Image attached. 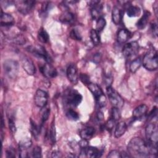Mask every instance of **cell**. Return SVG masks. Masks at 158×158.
Here are the masks:
<instances>
[{
  "mask_svg": "<svg viewBox=\"0 0 158 158\" xmlns=\"http://www.w3.org/2000/svg\"><path fill=\"white\" fill-rule=\"evenodd\" d=\"M127 149L130 156L135 157H148L157 154V147L139 137L133 138L129 141Z\"/></svg>",
  "mask_w": 158,
  "mask_h": 158,
  "instance_id": "6da1fadb",
  "label": "cell"
},
{
  "mask_svg": "<svg viewBox=\"0 0 158 158\" xmlns=\"http://www.w3.org/2000/svg\"><path fill=\"white\" fill-rule=\"evenodd\" d=\"M157 59V51L155 49H151L144 55L142 60V64L148 70H156L158 67Z\"/></svg>",
  "mask_w": 158,
  "mask_h": 158,
  "instance_id": "7a4b0ae2",
  "label": "cell"
},
{
  "mask_svg": "<svg viewBox=\"0 0 158 158\" xmlns=\"http://www.w3.org/2000/svg\"><path fill=\"white\" fill-rule=\"evenodd\" d=\"M83 97L77 91L69 89L65 91L64 97V104L69 107H76L82 101Z\"/></svg>",
  "mask_w": 158,
  "mask_h": 158,
  "instance_id": "3957f363",
  "label": "cell"
},
{
  "mask_svg": "<svg viewBox=\"0 0 158 158\" xmlns=\"http://www.w3.org/2000/svg\"><path fill=\"white\" fill-rule=\"evenodd\" d=\"M88 88L94 96L98 106L100 107H104L106 104V98L101 87L96 83H90L88 85Z\"/></svg>",
  "mask_w": 158,
  "mask_h": 158,
  "instance_id": "277c9868",
  "label": "cell"
},
{
  "mask_svg": "<svg viewBox=\"0 0 158 158\" xmlns=\"http://www.w3.org/2000/svg\"><path fill=\"white\" fill-rule=\"evenodd\" d=\"M19 65L17 61L7 59L3 63V69L5 74L10 79H15L19 73Z\"/></svg>",
  "mask_w": 158,
  "mask_h": 158,
  "instance_id": "5b68a950",
  "label": "cell"
},
{
  "mask_svg": "<svg viewBox=\"0 0 158 158\" xmlns=\"http://www.w3.org/2000/svg\"><path fill=\"white\" fill-rule=\"evenodd\" d=\"M106 92L109 99L113 107H115L118 109L122 107L124 101L122 96L117 93V91L110 86L106 88Z\"/></svg>",
  "mask_w": 158,
  "mask_h": 158,
  "instance_id": "8992f818",
  "label": "cell"
},
{
  "mask_svg": "<svg viewBox=\"0 0 158 158\" xmlns=\"http://www.w3.org/2000/svg\"><path fill=\"white\" fill-rule=\"evenodd\" d=\"M145 135L148 141L152 146L157 147L158 140V131L157 125L154 123H149L146 127Z\"/></svg>",
  "mask_w": 158,
  "mask_h": 158,
  "instance_id": "52a82bcc",
  "label": "cell"
},
{
  "mask_svg": "<svg viewBox=\"0 0 158 158\" xmlns=\"http://www.w3.org/2000/svg\"><path fill=\"white\" fill-rule=\"evenodd\" d=\"M27 50L33 54L34 56L43 59L47 63H50L52 62V59L48 53V52L46 51L45 48L40 45L37 46H29L27 48Z\"/></svg>",
  "mask_w": 158,
  "mask_h": 158,
  "instance_id": "ba28073f",
  "label": "cell"
},
{
  "mask_svg": "<svg viewBox=\"0 0 158 158\" xmlns=\"http://www.w3.org/2000/svg\"><path fill=\"white\" fill-rule=\"evenodd\" d=\"M139 46L138 43L137 41H133L127 43L124 45L122 52L124 56L130 57L136 55L139 52Z\"/></svg>",
  "mask_w": 158,
  "mask_h": 158,
  "instance_id": "9c48e42d",
  "label": "cell"
},
{
  "mask_svg": "<svg viewBox=\"0 0 158 158\" xmlns=\"http://www.w3.org/2000/svg\"><path fill=\"white\" fill-rule=\"evenodd\" d=\"M34 101L36 106L38 107H44L48 101V94L45 91L38 89L36 91Z\"/></svg>",
  "mask_w": 158,
  "mask_h": 158,
  "instance_id": "30bf717a",
  "label": "cell"
},
{
  "mask_svg": "<svg viewBox=\"0 0 158 158\" xmlns=\"http://www.w3.org/2000/svg\"><path fill=\"white\" fill-rule=\"evenodd\" d=\"M35 3L34 1H20L17 2L16 7L19 12L26 15L31 10Z\"/></svg>",
  "mask_w": 158,
  "mask_h": 158,
  "instance_id": "8fae6325",
  "label": "cell"
},
{
  "mask_svg": "<svg viewBox=\"0 0 158 158\" xmlns=\"http://www.w3.org/2000/svg\"><path fill=\"white\" fill-rule=\"evenodd\" d=\"M21 64L23 70L29 75H33L36 73V67L33 62L27 56H22L21 58Z\"/></svg>",
  "mask_w": 158,
  "mask_h": 158,
  "instance_id": "7c38bea8",
  "label": "cell"
},
{
  "mask_svg": "<svg viewBox=\"0 0 158 158\" xmlns=\"http://www.w3.org/2000/svg\"><path fill=\"white\" fill-rule=\"evenodd\" d=\"M40 70L43 76L48 78H52L57 76V72L50 63H46L40 67Z\"/></svg>",
  "mask_w": 158,
  "mask_h": 158,
  "instance_id": "4fadbf2b",
  "label": "cell"
},
{
  "mask_svg": "<svg viewBox=\"0 0 158 158\" xmlns=\"http://www.w3.org/2000/svg\"><path fill=\"white\" fill-rule=\"evenodd\" d=\"M67 77L68 80L73 84H76L78 80V74L77 66L73 64H70L67 69Z\"/></svg>",
  "mask_w": 158,
  "mask_h": 158,
  "instance_id": "5bb4252c",
  "label": "cell"
},
{
  "mask_svg": "<svg viewBox=\"0 0 158 158\" xmlns=\"http://www.w3.org/2000/svg\"><path fill=\"white\" fill-rule=\"evenodd\" d=\"M32 145V141L29 138H24L22 139L19 144V148L20 151L19 156L21 157H27L28 152L27 150L31 148Z\"/></svg>",
  "mask_w": 158,
  "mask_h": 158,
  "instance_id": "9a60e30c",
  "label": "cell"
},
{
  "mask_svg": "<svg viewBox=\"0 0 158 158\" xmlns=\"http://www.w3.org/2000/svg\"><path fill=\"white\" fill-rule=\"evenodd\" d=\"M102 151L96 147L87 146L85 148L81 149V154H84V156L89 157H99L102 155Z\"/></svg>",
  "mask_w": 158,
  "mask_h": 158,
  "instance_id": "2e32d148",
  "label": "cell"
},
{
  "mask_svg": "<svg viewBox=\"0 0 158 158\" xmlns=\"http://www.w3.org/2000/svg\"><path fill=\"white\" fill-rule=\"evenodd\" d=\"M14 24V19L9 14L3 12L1 13V25L2 27H10Z\"/></svg>",
  "mask_w": 158,
  "mask_h": 158,
  "instance_id": "e0dca14e",
  "label": "cell"
},
{
  "mask_svg": "<svg viewBox=\"0 0 158 158\" xmlns=\"http://www.w3.org/2000/svg\"><path fill=\"white\" fill-rule=\"evenodd\" d=\"M131 35V32L128 30L124 29V28L121 29L117 33V41L121 44L125 43L130 38Z\"/></svg>",
  "mask_w": 158,
  "mask_h": 158,
  "instance_id": "ac0fdd59",
  "label": "cell"
},
{
  "mask_svg": "<svg viewBox=\"0 0 158 158\" xmlns=\"http://www.w3.org/2000/svg\"><path fill=\"white\" fill-rule=\"evenodd\" d=\"M96 131L94 127H87L85 128H83L80 132V136L81 139L86 140H89L93 138L95 133Z\"/></svg>",
  "mask_w": 158,
  "mask_h": 158,
  "instance_id": "d6986e66",
  "label": "cell"
},
{
  "mask_svg": "<svg viewBox=\"0 0 158 158\" xmlns=\"http://www.w3.org/2000/svg\"><path fill=\"white\" fill-rule=\"evenodd\" d=\"M127 128V126L125 122L121 121L117 123L115 127V131H114L115 137L117 138L121 137L125 133Z\"/></svg>",
  "mask_w": 158,
  "mask_h": 158,
  "instance_id": "ffe728a7",
  "label": "cell"
},
{
  "mask_svg": "<svg viewBox=\"0 0 158 158\" xmlns=\"http://www.w3.org/2000/svg\"><path fill=\"white\" fill-rule=\"evenodd\" d=\"M122 12L117 6H114L112 10V22L115 25H118L120 23L122 20Z\"/></svg>",
  "mask_w": 158,
  "mask_h": 158,
  "instance_id": "44dd1931",
  "label": "cell"
},
{
  "mask_svg": "<svg viewBox=\"0 0 158 158\" xmlns=\"http://www.w3.org/2000/svg\"><path fill=\"white\" fill-rule=\"evenodd\" d=\"M59 20L64 23L70 24L75 20V15L73 13L69 10H65L60 16Z\"/></svg>",
  "mask_w": 158,
  "mask_h": 158,
  "instance_id": "7402d4cb",
  "label": "cell"
},
{
  "mask_svg": "<svg viewBox=\"0 0 158 158\" xmlns=\"http://www.w3.org/2000/svg\"><path fill=\"white\" fill-rule=\"evenodd\" d=\"M148 111V106L142 104L135 107L133 111V117L135 118H139L146 114Z\"/></svg>",
  "mask_w": 158,
  "mask_h": 158,
  "instance_id": "603a6c76",
  "label": "cell"
},
{
  "mask_svg": "<svg viewBox=\"0 0 158 158\" xmlns=\"http://www.w3.org/2000/svg\"><path fill=\"white\" fill-rule=\"evenodd\" d=\"M150 12L148 11H145L144 13L143 14V15H142V17L138 20V22H136V27L139 28V29H143L144 28H145V27L146 26L148 20L149 19L150 17Z\"/></svg>",
  "mask_w": 158,
  "mask_h": 158,
  "instance_id": "cb8c5ba5",
  "label": "cell"
},
{
  "mask_svg": "<svg viewBox=\"0 0 158 158\" xmlns=\"http://www.w3.org/2000/svg\"><path fill=\"white\" fill-rule=\"evenodd\" d=\"M141 13L140 8L136 6L129 5L127 9V14L130 17H135L139 15Z\"/></svg>",
  "mask_w": 158,
  "mask_h": 158,
  "instance_id": "d4e9b609",
  "label": "cell"
},
{
  "mask_svg": "<svg viewBox=\"0 0 158 158\" xmlns=\"http://www.w3.org/2000/svg\"><path fill=\"white\" fill-rule=\"evenodd\" d=\"M102 5L99 4L93 6L91 9V14L93 19L98 20L99 18L101 17V12H102Z\"/></svg>",
  "mask_w": 158,
  "mask_h": 158,
  "instance_id": "484cf974",
  "label": "cell"
},
{
  "mask_svg": "<svg viewBox=\"0 0 158 158\" xmlns=\"http://www.w3.org/2000/svg\"><path fill=\"white\" fill-rule=\"evenodd\" d=\"M38 39L43 43H46L49 41V36L48 32L44 28H41L39 30L38 32Z\"/></svg>",
  "mask_w": 158,
  "mask_h": 158,
  "instance_id": "4316f807",
  "label": "cell"
},
{
  "mask_svg": "<svg viewBox=\"0 0 158 158\" xmlns=\"http://www.w3.org/2000/svg\"><path fill=\"white\" fill-rule=\"evenodd\" d=\"M142 59L141 57H138L133 60L130 64V70L131 73H135L141 66Z\"/></svg>",
  "mask_w": 158,
  "mask_h": 158,
  "instance_id": "83f0119b",
  "label": "cell"
},
{
  "mask_svg": "<svg viewBox=\"0 0 158 158\" xmlns=\"http://www.w3.org/2000/svg\"><path fill=\"white\" fill-rule=\"evenodd\" d=\"M90 38L92 43L94 45H98L100 43V36L99 32H98L95 29H91L90 31Z\"/></svg>",
  "mask_w": 158,
  "mask_h": 158,
  "instance_id": "f1b7e54d",
  "label": "cell"
},
{
  "mask_svg": "<svg viewBox=\"0 0 158 158\" xmlns=\"http://www.w3.org/2000/svg\"><path fill=\"white\" fill-rule=\"evenodd\" d=\"M66 116L69 120L76 121L79 119V115L78 114L72 109H69L66 112Z\"/></svg>",
  "mask_w": 158,
  "mask_h": 158,
  "instance_id": "f546056e",
  "label": "cell"
},
{
  "mask_svg": "<svg viewBox=\"0 0 158 158\" xmlns=\"http://www.w3.org/2000/svg\"><path fill=\"white\" fill-rule=\"evenodd\" d=\"M106 25V21L105 19L103 17H101L97 20L95 30L99 33L104 28Z\"/></svg>",
  "mask_w": 158,
  "mask_h": 158,
  "instance_id": "4dcf8cb0",
  "label": "cell"
},
{
  "mask_svg": "<svg viewBox=\"0 0 158 158\" xmlns=\"http://www.w3.org/2000/svg\"><path fill=\"white\" fill-rule=\"evenodd\" d=\"M30 131H31L32 135H33V136L35 138L38 137V136L40 133V129L39 127L31 119L30 120Z\"/></svg>",
  "mask_w": 158,
  "mask_h": 158,
  "instance_id": "1f68e13d",
  "label": "cell"
},
{
  "mask_svg": "<svg viewBox=\"0 0 158 158\" xmlns=\"http://www.w3.org/2000/svg\"><path fill=\"white\" fill-rule=\"evenodd\" d=\"M120 115H121V114H120V111L119 109L117 107H113L111 110L110 118L113 119L114 120H115L116 122L120 119Z\"/></svg>",
  "mask_w": 158,
  "mask_h": 158,
  "instance_id": "d6a6232c",
  "label": "cell"
},
{
  "mask_svg": "<svg viewBox=\"0 0 158 158\" xmlns=\"http://www.w3.org/2000/svg\"><path fill=\"white\" fill-rule=\"evenodd\" d=\"M56 127L55 124L54 123V120L52 122V124L51 125L50 130H49V138L51 143L52 144H55L56 143Z\"/></svg>",
  "mask_w": 158,
  "mask_h": 158,
  "instance_id": "836d02e7",
  "label": "cell"
},
{
  "mask_svg": "<svg viewBox=\"0 0 158 158\" xmlns=\"http://www.w3.org/2000/svg\"><path fill=\"white\" fill-rule=\"evenodd\" d=\"M70 36L73 40H77V41H80L82 39V37H81V35L80 33L76 28H73L71 30V31L70 33Z\"/></svg>",
  "mask_w": 158,
  "mask_h": 158,
  "instance_id": "e575fe53",
  "label": "cell"
},
{
  "mask_svg": "<svg viewBox=\"0 0 158 158\" xmlns=\"http://www.w3.org/2000/svg\"><path fill=\"white\" fill-rule=\"evenodd\" d=\"M31 154H32V156L33 157H41L42 156V151H41V148L40 146H35L33 149L32 150V152H31Z\"/></svg>",
  "mask_w": 158,
  "mask_h": 158,
  "instance_id": "d590c367",
  "label": "cell"
},
{
  "mask_svg": "<svg viewBox=\"0 0 158 158\" xmlns=\"http://www.w3.org/2000/svg\"><path fill=\"white\" fill-rule=\"evenodd\" d=\"M14 42L19 45H22L25 43V38L22 35H18L14 38Z\"/></svg>",
  "mask_w": 158,
  "mask_h": 158,
  "instance_id": "8d00e7d4",
  "label": "cell"
},
{
  "mask_svg": "<svg viewBox=\"0 0 158 158\" xmlns=\"http://www.w3.org/2000/svg\"><path fill=\"white\" fill-rule=\"evenodd\" d=\"M79 78L81 82L87 86L91 83L89 80V77L85 73H81L79 76Z\"/></svg>",
  "mask_w": 158,
  "mask_h": 158,
  "instance_id": "74e56055",
  "label": "cell"
},
{
  "mask_svg": "<svg viewBox=\"0 0 158 158\" xmlns=\"http://www.w3.org/2000/svg\"><path fill=\"white\" fill-rule=\"evenodd\" d=\"M115 121L112 118H110L109 120H107L106 123L105 124V128L108 130V131H111L114 127L115 126Z\"/></svg>",
  "mask_w": 158,
  "mask_h": 158,
  "instance_id": "f35d334b",
  "label": "cell"
},
{
  "mask_svg": "<svg viewBox=\"0 0 158 158\" xmlns=\"http://www.w3.org/2000/svg\"><path fill=\"white\" fill-rule=\"evenodd\" d=\"M107 157L110 158H120L122 157L121 152L117 150L111 151L107 155Z\"/></svg>",
  "mask_w": 158,
  "mask_h": 158,
  "instance_id": "ab89813d",
  "label": "cell"
},
{
  "mask_svg": "<svg viewBox=\"0 0 158 158\" xmlns=\"http://www.w3.org/2000/svg\"><path fill=\"white\" fill-rule=\"evenodd\" d=\"M49 113H50V109L49 108H47V109H46L45 110H43V112L42 113V115H41V122H42V123L45 122L48 120V118L49 116Z\"/></svg>",
  "mask_w": 158,
  "mask_h": 158,
  "instance_id": "60d3db41",
  "label": "cell"
},
{
  "mask_svg": "<svg viewBox=\"0 0 158 158\" xmlns=\"http://www.w3.org/2000/svg\"><path fill=\"white\" fill-rule=\"evenodd\" d=\"M9 128H10V131L12 133L15 132V131H16L15 124V122L13 119V117H12L9 118Z\"/></svg>",
  "mask_w": 158,
  "mask_h": 158,
  "instance_id": "b9f144b4",
  "label": "cell"
},
{
  "mask_svg": "<svg viewBox=\"0 0 158 158\" xmlns=\"http://www.w3.org/2000/svg\"><path fill=\"white\" fill-rule=\"evenodd\" d=\"M51 2H45L41 6V12L43 14H45L47 11H48V10L50 9V6H51Z\"/></svg>",
  "mask_w": 158,
  "mask_h": 158,
  "instance_id": "7bdbcfd3",
  "label": "cell"
},
{
  "mask_svg": "<svg viewBox=\"0 0 158 158\" xmlns=\"http://www.w3.org/2000/svg\"><path fill=\"white\" fill-rule=\"evenodd\" d=\"M15 156V151L12 148H9L6 150V157H14Z\"/></svg>",
  "mask_w": 158,
  "mask_h": 158,
  "instance_id": "ee69618b",
  "label": "cell"
},
{
  "mask_svg": "<svg viewBox=\"0 0 158 158\" xmlns=\"http://www.w3.org/2000/svg\"><path fill=\"white\" fill-rule=\"evenodd\" d=\"M104 82H105L107 87L111 86V83L112 82V77H110V75H106L104 77Z\"/></svg>",
  "mask_w": 158,
  "mask_h": 158,
  "instance_id": "f6af8a7d",
  "label": "cell"
},
{
  "mask_svg": "<svg viewBox=\"0 0 158 158\" xmlns=\"http://www.w3.org/2000/svg\"><path fill=\"white\" fill-rule=\"evenodd\" d=\"M78 145H79V146L81 148V149L85 148L86 147H87V146H88V140H86V139H81L78 142Z\"/></svg>",
  "mask_w": 158,
  "mask_h": 158,
  "instance_id": "bcb514c9",
  "label": "cell"
},
{
  "mask_svg": "<svg viewBox=\"0 0 158 158\" xmlns=\"http://www.w3.org/2000/svg\"><path fill=\"white\" fill-rule=\"evenodd\" d=\"M151 29L152 31L153 35H154L156 36L157 35V25L156 23H152L151 25Z\"/></svg>",
  "mask_w": 158,
  "mask_h": 158,
  "instance_id": "7dc6e473",
  "label": "cell"
},
{
  "mask_svg": "<svg viewBox=\"0 0 158 158\" xmlns=\"http://www.w3.org/2000/svg\"><path fill=\"white\" fill-rule=\"evenodd\" d=\"M101 55L100 53H96L94 54V57H93V62L96 64H98L99 63V62L101 61Z\"/></svg>",
  "mask_w": 158,
  "mask_h": 158,
  "instance_id": "c3c4849f",
  "label": "cell"
},
{
  "mask_svg": "<svg viewBox=\"0 0 158 158\" xmlns=\"http://www.w3.org/2000/svg\"><path fill=\"white\" fill-rule=\"evenodd\" d=\"M52 157H62V154L59 151H54L52 153Z\"/></svg>",
  "mask_w": 158,
  "mask_h": 158,
  "instance_id": "681fc988",
  "label": "cell"
},
{
  "mask_svg": "<svg viewBox=\"0 0 158 158\" xmlns=\"http://www.w3.org/2000/svg\"><path fill=\"white\" fill-rule=\"evenodd\" d=\"M97 117H98V119L99 120H100V121L104 119V117L103 113L102 112H101V111H99L97 113Z\"/></svg>",
  "mask_w": 158,
  "mask_h": 158,
  "instance_id": "f907efd6",
  "label": "cell"
},
{
  "mask_svg": "<svg viewBox=\"0 0 158 158\" xmlns=\"http://www.w3.org/2000/svg\"><path fill=\"white\" fill-rule=\"evenodd\" d=\"M153 9H154L155 15L157 16V9H158V7H157V1H155V2L154 3V4H153Z\"/></svg>",
  "mask_w": 158,
  "mask_h": 158,
  "instance_id": "816d5d0a",
  "label": "cell"
}]
</instances>
